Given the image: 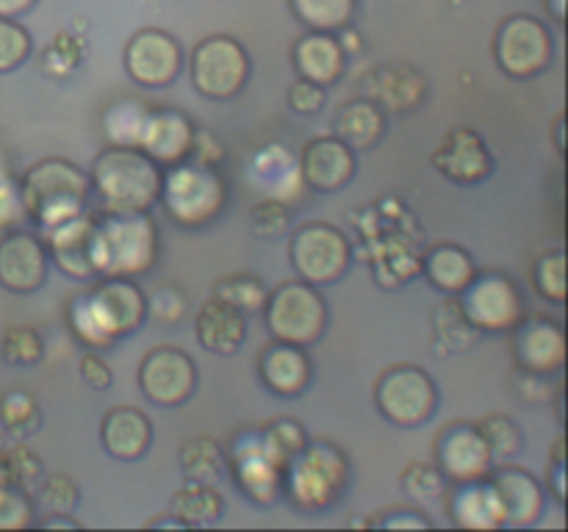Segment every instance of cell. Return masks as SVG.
Listing matches in <instances>:
<instances>
[{"label":"cell","instance_id":"cell-27","mask_svg":"<svg viewBox=\"0 0 568 532\" xmlns=\"http://www.w3.org/2000/svg\"><path fill=\"white\" fill-rule=\"evenodd\" d=\"M100 443L114 460L133 463L153 447V424L144 410L133 405H114L100 419Z\"/></svg>","mask_w":568,"mask_h":532},{"label":"cell","instance_id":"cell-3","mask_svg":"<svg viewBox=\"0 0 568 532\" xmlns=\"http://www.w3.org/2000/svg\"><path fill=\"white\" fill-rule=\"evenodd\" d=\"M89 200L92 186L87 172L59 155L37 161L20 177L22 208L42 231L89 211Z\"/></svg>","mask_w":568,"mask_h":532},{"label":"cell","instance_id":"cell-62","mask_svg":"<svg viewBox=\"0 0 568 532\" xmlns=\"http://www.w3.org/2000/svg\"><path fill=\"white\" fill-rule=\"evenodd\" d=\"M148 526H150V530H155V526H178V530H186V524H183L178 515H172L170 510H166V515H161V519L148 521Z\"/></svg>","mask_w":568,"mask_h":532},{"label":"cell","instance_id":"cell-55","mask_svg":"<svg viewBox=\"0 0 568 532\" xmlns=\"http://www.w3.org/2000/svg\"><path fill=\"white\" fill-rule=\"evenodd\" d=\"M430 524L433 521L416 508H388L381 519H369V526H386V530H416V526L427 530Z\"/></svg>","mask_w":568,"mask_h":532},{"label":"cell","instance_id":"cell-36","mask_svg":"<svg viewBox=\"0 0 568 532\" xmlns=\"http://www.w3.org/2000/svg\"><path fill=\"white\" fill-rule=\"evenodd\" d=\"M258 430L266 452H270V458L275 460L283 471H286V466L292 463V460L303 452L305 443H308V432H305V427L300 424L294 416H277V419L258 427Z\"/></svg>","mask_w":568,"mask_h":532},{"label":"cell","instance_id":"cell-41","mask_svg":"<svg viewBox=\"0 0 568 532\" xmlns=\"http://www.w3.org/2000/svg\"><path fill=\"white\" fill-rule=\"evenodd\" d=\"M433 330H436L438 344L444 347V352H464L475 344V338L480 332L469 325V319L460 310L458 297H447L442 303V308L433 314Z\"/></svg>","mask_w":568,"mask_h":532},{"label":"cell","instance_id":"cell-33","mask_svg":"<svg viewBox=\"0 0 568 532\" xmlns=\"http://www.w3.org/2000/svg\"><path fill=\"white\" fill-rule=\"evenodd\" d=\"M170 513L178 515L186 526H209L225 513V497L209 482L186 480L170 497Z\"/></svg>","mask_w":568,"mask_h":532},{"label":"cell","instance_id":"cell-15","mask_svg":"<svg viewBox=\"0 0 568 532\" xmlns=\"http://www.w3.org/2000/svg\"><path fill=\"white\" fill-rule=\"evenodd\" d=\"M433 458L449 485L483 480L494 466L491 449H488L477 421L464 419H453L438 430L436 441H433Z\"/></svg>","mask_w":568,"mask_h":532},{"label":"cell","instance_id":"cell-54","mask_svg":"<svg viewBox=\"0 0 568 532\" xmlns=\"http://www.w3.org/2000/svg\"><path fill=\"white\" fill-rule=\"evenodd\" d=\"M78 371H81L83 380L92 388H98V391H105V388H111V382H114V371H111L109 360L100 355V349H87V352L81 355Z\"/></svg>","mask_w":568,"mask_h":532},{"label":"cell","instance_id":"cell-28","mask_svg":"<svg viewBox=\"0 0 568 532\" xmlns=\"http://www.w3.org/2000/svg\"><path fill=\"white\" fill-rule=\"evenodd\" d=\"M447 510L449 521L464 530H499L505 524V510L499 502L497 491H494L491 480L458 482V485L447 488Z\"/></svg>","mask_w":568,"mask_h":532},{"label":"cell","instance_id":"cell-30","mask_svg":"<svg viewBox=\"0 0 568 532\" xmlns=\"http://www.w3.org/2000/svg\"><path fill=\"white\" fill-rule=\"evenodd\" d=\"M194 336L214 355H233L247 338V316L222 299L209 297L194 314Z\"/></svg>","mask_w":568,"mask_h":532},{"label":"cell","instance_id":"cell-57","mask_svg":"<svg viewBox=\"0 0 568 532\" xmlns=\"http://www.w3.org/2000/svg\"><path fill=\"white\" fill-rule=\"evenodd\" d=\"M189 161H197V164H205V166H220L222 161H225V147H222V142L214 136V133L194 131Z\"/></svg>","mask_w":568,"mask_h":532},{"label":"cell","instance_id":"cell-46","mask_svg":"<svg viewBox=\"0 0 568 532\" xmlns=\"http://www.w3.org/2000/svg\"><path fill=\"white\" fill-rule=\"evenodd\" d=\"M0 466H3L9 485L22 488V491H31L39 482V477L44 474L42 458H39L28 443L20 441L11 443V447H6L3 452H0Z\"/></svg>","mask_w":568,"mask_h":532},{"label":"cell","instance_id":"cell-13","mask_svg":"<svg viewBox=\"0 0 568 532\" xmlns=\"http://www.w3.org/2000/svg\"><path fill=\"white\" fill-rule=\"evenodd\" d=\"M227 469L239 491L255 504H275L283 493V469L270 458L258 427L233 432L231 449L225 452Z\"/></svg>","mask_w":568,"mask_h":532},{"label":"cell","instance_id":"cell-35","mask_svg":"<svg viewBox=\"0 0 568 532\" xmlns=\"http://www.w3.org/2000/svg\"><path fill=\"white\" fill-rule=\"evenodd\" d=\"M288 9L308 31L336 33L353 22L358 0H288Z\"/></svg>","mask_w":568,"mask_h":532},{"label":"cell","instance_id":"cell-26","mask_svg":"<svg viewBox=\"0 0 568 532\" xmlns=\"http://www.w3.org/2000/svg\"><path fill=\"white\" fill-rule=\"evenodd\" d=\"M258 377L275 397L292 399L311 386L314 366L305 347L272 338V344H266L258 355Z\"/></svg>","mask_w":568,"mask_h":532},{"label":"cell","instance_id":"cell-6","mask_svg":"<svg viewBox=\"0 0 568 532\" xmlns=\"http://www.w3.org/2000/svg\"><path fill=\"white\" fill-rule=\"evenodd\" d=\"M159 260V227L150 211L98 214V275L139 277Z\"/></svg>","mask_w":568,"mask_h":532},{"label":"cell","instance_id":"cell-16","mask_svg":"<svg viewBox=\"0 0 568 532\" xmlns=\"http://www.w3.org/2000/svg\"><path fill=\"white\" fill-rule=\"evenodd\" d=\"M128 78L144 89H164L175 83L183 70V48L170 31L142 28L133 33L122 53Z\"/></svg>","mask_w":568,"mask_h":532},{"label":"cell","instance_id":"cell-34","mask_svg":"<svg viewBox=\"0 0 568 532\" xmlns=\"http://www.w3.org/2000/svg\"><path fill=\"white\" fill-rule=\"evenodd\" d=\"M178 460H181V471L186 480L209 482V485H220L227 469L225 449L214 436H194L183 441Z\"/></svg>","mask_w":568,"mask_h":532},{"label":"cell","instance_id":"cell-49","mask_svg":"<svg viewBox=\"0 0 568 532\" xmlns=\"http://www.w3.org/2000/svg\"><path fill=\"white\" fill-rule=\"evenodd\" d=\"M292 225V211L275 197H264L250 208V227L261 238H281Z\"/></svg>","mask_w":568,"mask_h":532},{"label":"cell","instance_id":"cell-32","mask_svg":"<svg viewBox=\"0 0 568 532\" xmlns=\"http://www.w3.org/2000/svg\"><path fill=\"white\" fill-rule=\"evenodd\" d=\"M388 125L386 111L369 98H355L344 103L333 116V136L342 139L344 144L361 153V150H372L383 139Z\"/></svg>","mask_w":568,"mask_h":532},{"label":"cell","instance_id":"cell-17","mask_svg":"<svg viewBox=\"0 0 568 532\" xmlns=\"http://www.w3.org/2000/svg\"><path fill=\"white\" fill-rule=\"evenodd\" d=\"M50 264L59 266L70 280L89 283L98 277V214L83 211L72 219L44 231Z\"/></svg>","mask_w":568,"mask_h":532},{"label":"cell","instance_id":"cell-61","mask_svg":"<svg viewBox=\"0 0 568 532\" xmlns=\"http://www.w3.org/2000/svg\"><path fill=\"white\" fill-rule=\"evenodd\" d=\"M552 142L558 155L566 153V114L555 116V127H552Z\"/></svg>","mask_w":568,"mask_h":532},{"label":"cell","instance_id":"cell-20","mask_svg":"<svg viewBox=\"0 0 568 532\" xmlns=\"http://www.w3.org/2000/svg\"><path fill=\"white\" fill-rule=\"evenodd\" d=\"M300 175L303 183L314 192L336 194L353 183L358 172V155L342 139L327 133V136H314L303 144L297 153Z\"/></svg>","mask_w":568,"mask_h":532},{"label":"cell","instance_id":"cell-23","mask_svg":"<svg viewBox=\"0 0 568 532\" xmlns=\"http://www.w3.org/2000/svg\"><path fill=\"white\" fill-rule=\"evenodd\" d=\"M494 491L505 510V524L508 526H532L544 515L547 504V488L541 485L536 474H530L521 466H514L510 460L491 466L488 471Z\"/></svg>","mask_w":568,"mask_h":532},{"label":"cell","instance_id":"cell-52","mask_svg":"<svg viewBox=\"0 0 568 532\" xmlns=\"http://www.w3.org/2000/svg\"><path fill=\"white\" fill-rule=\"evenodd\" d=\"M286 100H288V109H292L294 114L314 116L325 109L327 89L320 86V83H314V81H305V78H297V81L288 86Z\"/></svg>","mask_w":568,"mask_h":532},{"label":"cell","instance_id":"cell-4","mask_svg":"<svg viewBox=\"0 0 568 532\" xmlns=\"http://www.w3.org/2000/svg\"><path fill=\"white\" fill-rule=\"evenodd\" d=\"M349 488V458L327 438H308L283 471V493L303 513H325Z\"/></svg>","mask_w":568,"mask_h":532},{"label":"cell","instance_id":"cell-56","mask_svg":"<svg viewBox=\"0 0 568 532\" xmlns=\"http://www.w3.org/2000/svg\"><path fill=\"white\" fill-rule=\"evenodd\" d=\"M514 393L521 399V402H549V377L532 375V371L516 369L514 377Z\"/></svg>","mask_w":568,"mask_h":532},{"label":"cell","instance_id":"cell-10","mask_svg":"<svg viewBox=\"0 0 568 532\" xmlns=\"http://www.w3.org/2000/svg\"><path fill=\"white\" fill-rule=\"evenodd\" d=\"M458 305L477 332H510L527 316L519 283L497 269H477L469 286L458 294Z\"/></svg>","mask_w":568,"mask_h":532},{"label":"cell","instance_id":"cell-50","mask_svg":"<svg viewBox=\"0 0 568 532\" xmlns=\"http://www.w3.org/2000/svg\"><path fill=\"white\" fill-rule=\"evenodd\" d=\"M37 519L31 491L17 485L0 488V530H26Z\"/></svg>","mask_w":568,"mask_h":532},{"label":"cell","instance_id":"cell-2","mask_svg":"<svg viewBox=\"0 0 568 532\" xmlns=\"http://www.w3.org/2000/svg\"><path fill=\"white\" fill-rule=\"evenodd\" d=\"M164 166L125 144H109L89 170V186L100 214H142L159 203Z\"/></svg>","mask_w":568,"mask_h":532},{"label":"cell","instance_id":"cell-9","mask_svg":"<svg viewBox=\"0 0 568 532\" xmlns=\"http://www.w3.org/2000/svg\"><path fill=\"white\" fill-rule=\"evenodd\" d=\"M253 72L247 48L227 33L205 37L189 59V75L197 94L209 100H233L244 92Z\"/></svg>","mask_w":568,"mask_h":532},{"label":"cell","instance_id":"cell-19","mask_svg":"<svg viewBox=\"0 0 568 532\" xmlns=\"http://www.w3.org/2000/svg\"><path fill=\"white\" fill-rule=\"evenodd\" d=\"M430 164L436 166L438 175L458 186H477V183L488 181L494 172V158L486 139L475 127L466 125H455L444 133V139L433 150Z\"/></svg>","mask_w":568,"mask_h":532},{"label":"cell","instance_id":"cell-25","mask_svg":"<svg viewBox=\"0 0 568 532\" xmlns=\"http://www.w3.org/2000/svg\"><path fill=\"white\" fill-rule=\"evenodd\" d=\"M247 177L264 197H275L286 205L305 188L297 153H292L283 142L261 144L250 158Z\"/></svg>","mask_w":568,"mask_h":532},{"label":"cell","instance_id":"cell-22","mask_svg":"<svg viewBox=\"0 0 568 532\" xmlns=\"http://www.w3.org/2000/svg\"><path fill=\"white\" fill-rule=\"evenodd\" d=\"M366 98L381 105L386 114H410L419 109L430 94V81L425 72L414 64H377L361 78Z\"/></svg>","mask_w":568,"mask_h":532},{"label":"cell","instance_id":"cell-53","mask_svg":"<svg viewBox=\"0 0 568 532\" xmlns=\"http://www.w3.org/2000/svg\"><path fill=\"white\" fill-rule=\"evenodd\" d=\"M547 493H552L560 504H566V438H555L549 449V471H547Z\"/></svg>","mask_w":568,"mask_h":532},{"label":"cell","instance_id":"cell-21","mask_svg":"<svg viewBox=\"0 0 568 532\" xmlns=\"http://www.w3.org/2000/svg\"><path fill=\"white\" fill-rule=\"evenodd\" d=\"M50 258L42 236L9 231L0 236V286L11 294H33L48 280Z\"/></svg>","mask_w":568,"mask_h":532},{"label":"cell","instance_id":"cell-45","mask_svg":"<svg viewBox=\"0 0 568 532\" xmlns=\"http://www.w3.org/2000/svg\"><path fill=\"white\" fill-rule=\"evenodd\" d=\"M0 355L11 366H37L44 358L42 332L31 325H11L0 338Z\"/></svg>","mask_w":568,"mask_h":532},{"label":"cell","instance_id":"cell-40","mask_svg":"<svg viewBox=\"0 0 568 532\" xmlns=\"http://www.w3.org/2000/svg\"><path fill=\"white\" fill-rule=\"evenodd\" d=\"M483 438H486L488 449H491L494 463H503V460H514L525 452V430L519 427V421L508 413H486L480 421Z\"/></svg>","mask_w":568,"mask_h":532},{"label":"cell","instance_id":"cell-12","mask_svg":"<svg viewBox=\"0 0 568 532\" xmlns=\"http://www.w3.org/2000/svg\"><path fill=\"white\" fill-rule=\"evenodd\" d=\"M555 55V39L538 17L514 14L499 22L494 33V61L516 81L541 75Z\"/></svg>","mask_w":568,"mask_h":532},{"label":"cell","instance_id":"cell-5","mask_svg":"<svg viewBox=\"0 0 568 532\" xmlns=\"http://www.w3.org/2000/svg\"><path fill=\"white\" fill-rule=\"evenodd\" d=\"M159 203L164 214L181 227H205L227 205V183L220 166H205L197 161H181L166 166L161 177Z\"/></svg>","mask_w":568,"mask_h":532},{"label":"cell","instance_id":"cell-38","mask_svg":"<svg viewBox=\"0 0 568 532\" xmlns=\"http://www.w3.org/2000/svg\"><path fill=\"white\" fill-rule=\"evenodd\" d=\"M0 424L14 438H28L42 427V408L26 388H9L0 393Z\"/></svg>","mask_w":568,"mask_h":532},{"label":"cell","instance_id":"cell-60","mask_svg":"<svg viewBox=\"0 0 568 532\" xmlns=\"http://www.w3.org/2000/svg\"><path fill=\"white\" fill-rule=\"evenodd\" d=\"M37 6V0H0V17H9V20H17V17L28 14V11Z\"/></svg>","mask_w":568,"mask_h":532},{"label":"cell","instance_id":"cell-37","mask_svg":"<svg viewBox=\"0 0 568 532\" xmlns=\"http://www.w3.org/2000/svg\"><path fill=\"white\" fill-rule=\"evenodd\" d=\"M266 294L270 288L264 286L258 275H250V272H236V275H225L214 283V291L211 297L222 299V303L233 305L236 310L247 314H261L266 303Z\"/></svg>","mask_w":568,"mask_h":532},{"label":"cell","instance_id":"cell-58","mask_svg":"<svg viewBox=\"0 0 568 532\" xmlns=\"http://www.w3.org/2000/svg\"><path fill=\"white\" fill-rule=\"evenodd\" d=\"M33 524L42 530H78L81 521L72 519V513H44L42 519H33Z\"/></svg>","mask_w":568,"mask_h":532},{"label":"cell","instance_id":"cell-14","mask_svg":"<svg viewBox=\"0 0 568 532\" xmlns=\"http://www.w3.org/2000/svg\"><path fill=\"white\" fill-rule=\"evenodd\" d=\"M136 380L150 402L159 408H178L189 402L197 388V364L186 349L161 344L142 355Z\"/></svg>","mask_w":568,"mask_h":532},{"label":"cell","instance_id":"cell-8","mask_svg":"<svg viewBox=\"0 0 568 532\" xmlns=\"http://www.w3.org/2000/svg\"><path fill=\"white\" fill-rule=\"evenodd\" d=\"M288 258H292L300 280L325 288L347 275L349 264H353V244L342 227L314 219L292 233Z\"/></svg>","mask_w":568,"mask_h":532},{"label":"cell","instance_id":"cell-29","mask_svg":"<svg viewBox=\"0 0 568 532\" xmlns=\"http://www.w3.org/2000/svg\"><path fill=\"white\" fill-rule=\"evenodd\" d=\"M347 59L349 55L344 53L336 33L327 31L303 33L292 48V64L297 70V78L314 81L325 89L342 81L344 70H347Z\"/></svg>","mask_w":568,"mask_h":532},{"label":"cell","instance_id":"cell-64","mask_svg":"<svg viewBox=\"0 0 568 532\" xmlns=\"http://www.w3.org/2000/svg\"><path fill=\"white\" fill-rule=\"evenodd\" d=\"M3 485H9V480H6V471H3V466H0V488Z\"/></svg>","mask_w":568,"mask_h":532},{"label":"cell","instance_id":"cell-43","mask_svg":"<svg viewBox=\"0 0 568 532\" xmlns=\"http://www.w3.org/2000/svg\"><path fill=\"white\" fill-rule=\"evenodd\" d=\"M532 286L538 288L547 303H566V253L564 249H547L532 264Z\"/></svg>","mask_w":568,"mask_h":532},{"label":"cell","instance_id":"cell-24","mask_svg":"<svg viewBox=\"0 0 568 532\" xmlns=\"http://www.w3.org/2000/svg\"><path fill=\"white\" fill-rule=\"evenodd\" d=\"M194 122L178 109H150L144 120L139 150L148 153L159 166H175L189 158L194 142Z\"/></svg>","mask_w":568,"mask_h":532},{"label":"cell","instance_id":"cell-63","mask_svg":"<svg viewBox=\"0 0 568 532\" xmlns=\"http://www.w3.org/2000/svg\"><path fill=\"white\" fill-rule=\"evenodd\" d=\"M547 9L555 17V22H566V0H547Z\"/></svg>","mask_w":568,"mask_h":532},{"label":"cell","instance_id":"cell-7","mask_svg":"<svg viewBox=\"0 0 568 532\" xmlns=\"http://www.w3.org/2000/svg\"><path fill=\"white\" fill-rule=\"evenodd\" d=\"M264 325L275 341L311 347L325 336L327 303L316 286L305 280H286L266 294Z\"/></svg>","mask_w":568,"mask_h":532},{"label":"cell","instance_id":"cell-39","mask_svg":"<svg viewBox=\"0 0 568 532\" xmlns=\"http://www.w3.org/2000/svg\"><path fill=\"white\" fill-rule=\"evenodd\" d=\"M31 499L33 508L42 513H75L81 504V485L64 471H50L31 488Z\"/></svg>","mask_w":568,"mask_h":532},{"label":"cell","instance_id":"cell-48","mask_svg":"<svg viewBox=\"0 0 568 532\" xmlns=\"http://www.w3.org/2000/svg\"><path fill=\"white\" fill-rule=\"evenodd\" d=\"M31 50L33 39L28 28L9 17H0V72H11L26 64Z\"/></svg>","mask_w":568,"mask_h":532},{"label":"cell","instance_id":"cell-18","mask_svg":"<svg viewBox=\"0 0 568 532\" xmlns=\"http://www.w3.org/2000/svg\"><path fill=\"white\" fill-rule=\"evenodd\" d=\"M510 352L516 369L541 377H555L566 366V330L552 316L527 314L510 330Z\"/></svg>","mask_w":568,"mask_h":532},{"label":"cell","instance_id":"cell-59","mask_svg":"<svg viewBox=\"0 0 568 532\" xmlns=\"http://www.w3.org/2000/svg\"><path fill=\"white\" fill-rule=\"evenodd\" d=\"M336 39H338V42H342L344 53H347V55L361 53V44H364V42H361V33L355 31L353 22H349V25H344V28H338Z\"/></svg>","mask_w":568,"mask_h":532},{"label":"cell","instance_id":"cell-44","mask_svg":"<svg viewBox=\"0 0 568 532\" xmlns=\"http://www.w3.org/2000/svg\"><path fill=\"white\" fill-rule=\"evenodd\" d=\"M399 488L414 502H436V499H442L447 493L449 482L436 463H422V460H416V463H408L403 469Z\"/></svg>","mask_w":568,"mask_h":532},{"label":"cell","instance_id":"cell-1","mask_svg":"<svg viewBox=\"0 0 568 532\" xmlns=\"http://www.w3.org/2000/svg\"><path fill=\"white\" fill-rule=\"evenodd\" d=\"M148 319V294L136 277L98 275L67 305L72 336L89 349H109Z\"/></svg>","mask_w":568,"mask_h":532},{"label":"cell","instance_id":"cell-31","mask_svg":"<svg viewBox=\"0 0 568 532\" xmlns=\"http://www.w3.org/2000/svg\"><path fill=\"white\" fill-rule=\"evenodd\" d=\"M477 269L480 266L475 264V258L460 244L453 242L433 244L425 258H422V275L427 277L433 288H438L447 297H458L469 286L471 277L477 275Z\"/></svg>","mask_w":568,"mask_h":532},{"label":"cell","instance_id":"cell-51","mask_svg":"<svg viewBox=\"0 0 568 532\" xmlns=\"http://www.w3.org/2000/svg\"><path fill=\"white\" fill-rule=\"evenodd\" d=\"M148 316L161 325H178L186 316V297L175 286H159L148 294Z\"/></svg>","mask_w":568,"mask_h":532},{"label":"cell","instance_id":"cell-47","mask_svg":"<svg viewBox=\"0 0 568 532\" xmlns=\"http://www.w3.org/2000/svg\"><path fill=\"white\" fill-rule=\"evenodd\" d=\"M87 55V44L72 31H61L48 48L42 50V70L53 78H67L78 70Z\"/></svg>","mask_w":568,"mask_h":532},{"label":"cell","instance_id":"cell-11","mask_svg":"<svg viewBox=\"0 0 568 532\" xmlns=\"http://www.w3.org/2000/svg\"><path fill=\"white\" fill-rule=\"evenodd\" d=\"M375 405L397 427H422L438 410V386L422 366L397 364L375 382Z\"/></svg>","mask_w":568,"mask_h":532},{"label":"cell","instance_id":"cell-42","mask_svg":"<svg viewBox=\"0 0 568 532\" xmlns=\"http://www.w3.org/2000/svg\"><path fill=\"white\" fill-rule=\"evenodd\" d=\"M148 111L150 109L142 103V100H133V98L109 105V111L103 114V131L109 133L111 144L139 147V136H142Z\"/></svg>","mask_w":568,"mask_h":532}]
</instances>
